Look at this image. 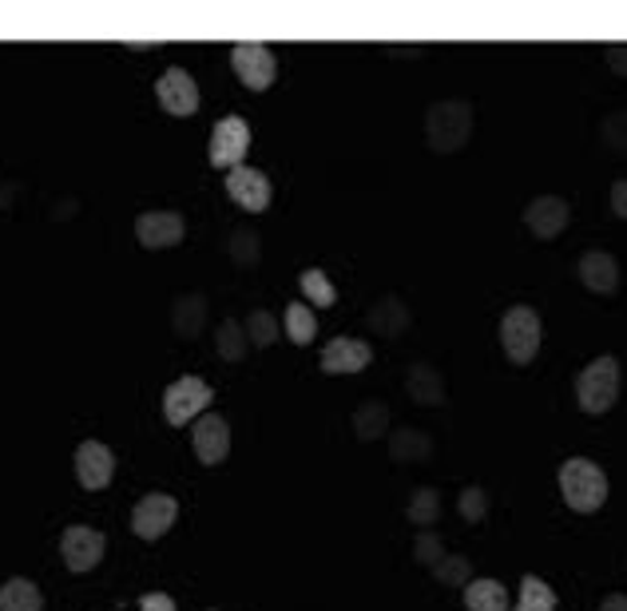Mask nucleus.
<instances>
[{
	"label": "nucleus",
	"instance_id": "11",
	"mask_svg": "<svg viewBox=\"0 0 627 611\" xmlns=\"http://www.w3.org/2000/svg\"><path fill=\"white\" fill-rule=\"evenodd\" d=\"M187 235V223L175 211H147V215L136 218V239L144 242L147 250H163V247H179Z\"/></svg>",
	"mask_w": 627,
	"mask_h": 611
},
{
	"label": "nucleus",
	"instance_id": "22",
	"mask_svg": "<svg viewBox=\"0 0 627 611\" xmlns=\"http://www.w3.org/2000/svg\"><path fill=\"white\" fill-rule=\"evenodd\" d=\"M203 321H207V302H203V294H187V298L175 302V333L179 338H200Z\"/></svg>",
	"mask_w": 627,
	"mask_h": 611
},
{
	"label": "nucleus",
	"instance_id": "38",
	"mask_svg": "<svg viewBox=\"0 0 627 611\" xmlns=\"http://www.w3.org/2000/svg\"><path fill=\"white\" fill-rule=\"evenodd\" d=\"M600 611H627V596L612 591V596H604V600H600Z\"/></svg>",
	"mask_w": 627,
	"mask_h": 611
},
{
	"label": "nucleus",
	"instance_id": "4",
	"mask_svg": "<svg viewBox=\"0 0 627 611\" xmlns=\"http://www.w3.org/2000/svg\"><path fill=\"white\" fill-rule=\"evenodd\" d=\"M540 338H544V326H540V314L533 306H513V310H504L501 318V342L504 353H509V362L513 365H528L540 350Z\"/></svg>",
	"mask_w": 627,
	"mask_h": 611
},
{
	"label": "nucleus",
	"instance_id": "6",
	"mask_svg": "<svg viewBox=\"0 0 627 611\" xmlns=\"http://www.w3.org/2000/svg\"><path fill=\"white\" fill-rule=\"evenodd\" d=\"M247 151H251V127H247V120L242 115H227V120H219L215 124V132H210V167H242V159H247Z\"/></svg>",
	"mask_w": 627,
	"mask_h": 611
},
{
	"label": "nucleus",
	"instance_id": "19",
	"mask_svg": "<svg viewBox=\"0 0 627 611\" xmlns=\"http://www.w3.org/2000/svg\"><path fill=\"white\" fill-rule=\"evenodd\" d=\"M465 608L469 611H509V591L497 580H469L465 584Z\"/></svg>",
	"mask_w": 627,
	"mask_h": 611
},
{
	"label": "nucleus",
	"instance_id": "20",
	"mask_svg": "<svg viewBox=\"0 0 627 611\" xmlns=\"http://www.w3.org/2000/svg\"><path fill=\"white\" fill-rule=\"evenodd\" d=\"M44 608V596L41 588L32 580H9V584H0V611H41Z\"/></svg>",
	"mask_w": 627,
	"mask_h": 611
},
{
	"label": "nucleus",
	"instance_id": "27",
	"mask_svg": "<svg viewBox=\"0 0 627 611\" xmlns=\"http://www.w3.org/2000/svg\"><path fill=\"white\" fill-rule=\"evenodd\" d=\"M406 517L413 520V524H421V529H429V524H433V520L441 517V497H437V488H418V493L409 497Z\"/></svg>",
	"mask_w": 627,
	"mask_h": 611
},
{
	"label": "nucleus",
	"instance_id": "16",
	"mask_svg": "<svg viewBox=\"0 0 627 611\" xmlns=\"http://www.w3.org/2000/svg\"><path fill=\"white\" fill-rule=\"evenodd\" d=\"M374 362V346L362 338H334L322 350V373H362Z\"/></svg>",
	"mask_w": 627,
	"mask_h": 611
},
{
	"label": "nucleus",
	"instance_id": "24",
	"mask_svg": "<svg viewBox=\"0 0 627 611\" xmlns=\"http://www.w3.org/2000/svg\"><path fill=\"white\" fill-rule=\"evenodd\" d=\"M314 333H318L314 310L306 302H290V306H286V338H290L294 346H310Z\"/></svg>",
	"mask_w": 627,
	"mask_h": 611
},
{
	"label": "nucleus",
	"instance_id": "29",
	"mask_svg": "<svg viewBox=\"0 0 627 611\" xmlns=\"http://www.w3.org/2000/svg\"><path fill=\"white\" fill-rule=\"evenodd\" d=\"M386 426H389V409H386V405L369 401V405H362V409L354 414V429H357V437H362V441H374L377 433H386Z\"/></svg>",
	"mask_w": 627,
	"mask_h": 611
},
{
	"label": "nucleus",
	"instance_id": "2",
	"mask_svg": "<svg viewBox=\"0 0 627 611\" xmlns=\"http://www.w3.org/2000/svg\"><path fill=\"white\" fill-rule=\"evenodd\" d=\"M560 493H565L568 508H575V512H596L607 500L604 468L596 461H588V456H572V461L560 465Z\"/></svg>",
	"mask_w": 627,
	"mask_h": 611
},
{
	"label": "nucleus",
	"instance_id": "18",
	"mask_svg": "<svg viewBox=\"0 0 627 611\" xmlns=\"http://www.w3.org/2000/svg\"><path fill=\"white\" fill-rule=\"evenodd\" d=\"M406 385H409V397L418 405H441L445 401V377H441L433 365H425V362H418L413 370H409V377H406Z\"/></svg>",
	"mask_w": 627,
	"mask_h": 611
},
{
	"label": "nucleus",
	"instance_id": "15",
	"mask_svg": "<svg viewBox=\"0 0 627 611\" xmlns=\"http://www.w3.org/2000/svg\"><path fill=\"white\" fill-rule=\"evenodd\" d=\"M191 441H195V453H200L203 465H223L230 453V426L219 414H207L195 421Z\"/></svg>",
	"mask_w": 627,
	"mask_h": 611
},
{
	"label": "nucleus",
	"instance_id": "25",
	"mask_svg": "<svg viewBox=\"0 0 627 611\" xmlns=\"http://www.w3.org/2000/svg\"><path fill=\"white\" fill-rule=\"evenodd\" d=\"M298 286H303L306 302H314L318 310H326V306H334V302H338L334 282L326 279V270H318V267L303 270V279H298Z\"/></svg>",
	"mask_w": 627,
	"mask_h": 611
},
{
	"label": "nucleus",
	"instance_id": "7",
	"mask_svg": "<svg viewBox=\"0 0 627 611\" xmlns=\"http://www.w3.org/2000/svg\"><path fill=\"white\" fill-rule=\"evenodd\" d=\"M175 517H179L175 497H168V493H147V497L132 508V532H136L139 540H159L175 524Z\"/></svg>",
	"mask_w": 627,
	"mask_h": 611
},
{
	"label": "nucleus",
	"instance_id": "8",
	"mask_svg": "<svg viewBox=\"0 0 627 611\" xmlns=\"http://www.w3.org/2000/svg\"><path fill=\"white\" fill-rule=\"evenodd\" d=\"M104 548H107L104 532L84 529V524H72L60 536V556L68 564V572H92L104 559Z\"/></svg>",
	"mask_w": 627,
	"mask_h": 611
},
{
	"label": "nucleus",
	"instance_id": "13",
	"mask_svg": "<svg viewBox=\"0 0 627 611\" xmlns=\"http://www.w3.org/2000/svg\"><path fill=\"white\" fill-rule=\"evenodd\" d=\"M568 218H572V207H568L560 195H540L524 207V227L533 230L536 239H544V242L556 239V235L568 227Z\"/></svg>",
	"mask_w": 627,
	"mask_h": 611
},
{
	"label": "nucleus",
	"instance_id": "34",
	"mask_svg": "<svg viewBox=\"0 0 627 611\" xmlns=\"http://www.w3.org/2000/svg\"><path fill=\"white\" fill-rule=\"evenodd\" d=\"M441 556H445V544H441V536H433V532H421V536L413 540V559H418V564H425V568H437Z\"/></svg>",
	"mask_w": 627,
	"mask_h": 611
},
{
	"label": "nucleus",
	"instance_id": "10",
	"mask_svg": "<svg viewBox=\"0 0 627 611\" xmlns=\"http://www.w3.org/2000/svg\"><path fill=\"white\" fill-rule=\"evenodd\" d=\"M156 95L163 112L171 115H195L200 112V83L191 80V72L183 68H168V72L156 80Z\"/></svg>",
	"mask_w": 627,
	"mask_h": 611
},
{
	"label": "nucleus",
	"instance_id": "21",
	"mask_svg": "<svg viewBox=\"0 0 627 611\" xmlns=\"http://www.w3.org/2000/svg\"><path fill=\"white\" fill-rule=\"evenodd\" d=\"M369 326H374V330H381L386 338H398V333L406 330V326H409V310L401 306L398 294H386V298L377 302L374 310H369Z\"/></svg>",
	"mask_w": 627,
	"mask_h": 611
},
{
	"label": "nucleus",
	"instance_id": "32",
	"mask_svg": "<svg viewBox=\"0 0 627 611\" xmlns=\"http://www.w3.org/2000/svg\"><path fill=\"white\" fill-rule=\"evenodd\" d=\"M460 517L469 520V524H481V520L489 517V497H485L481 485H469L460 493Z\"/></svg>",
	"mask_w": 627,
	"mask_h": 611
},
{
	"label": "nucleus",
	"instance_id": "3",
	"mask_svg": "<svg viewBox=\"0 0 627 611\" xmlns=\"http://www.w3.org/2000/svg\"><path fill=\"white\" fill-rule=\"evenodd\" d=\"M616 397H619V362L612 353H604V358H596L575 377V401H580L584 414L600 417L616 405Z\"/></svg>",
	"mask_w": 627,
	"mask_h": 611
},
{
	"label": "nucleus",
	"instance_id": "31",
	"mask_svg": "<svg viewBox=\"0 0 627 611\" xmlns=\"http://www.w3.org/2000/svg\"><path fill=\"white\" fill-rule=\"evenodd\" d=\"M247 338H251V346H259V350L274 346L278 342V318H274L271 310H254L251 321H247Z\"/></svg>",
	"mask_w": 627,
	"mask_h": 611
},
{
	"label": "nucleus",
	"instance_id": "35",
	"mask_svg": "<svg viewBox=\"0 0 627 611\" xmlns=\"http://www.w3.org/2000/svg\"><path fill=\"white\" fill-rule=\"evenodd\" d=\"M604 60L616 76H627V44H612V48L604 53Z\"/></svg>",
	"mask_w": 627,
	"mask_h": 611
},
{
	"label": "nucleus",
	"instance_id": "36",
	"mask_svg": "<svg viewBox=\"0 0 627 611\" xmlns=\"http://www.w3.org/2000/svg\"><path fill=\"white\" fill-rule=\"evenodd\" d=\"M139 608H144V611H175V600H171V596H163V591H151V596H144V600H139Z\"/></svg>",
	"mask_w": 627,
	"mask_h": 611
},
{
	"label": "nucleus",
	"instance_id": "23",
	"mask_svg": "<svg viewBox=\"0 0 627 611\" xmlns=\"http://www.w3.org/2000/svg\"><path fill=\"white\" fill-rule=\"evenodd\" d=\"M215 346H219L223 362H242V358H247V346H251V338H247V326H239L235 318H223Z\"/></svg>",
	"mask_w": 627,
	"mask_h": 611
},
{
	"label": "nucleus",
	"instance_id": "33",
	"mask_svg": "<svg viewBox=\"0 0 627 611\" xmlns=\"http://www.w3.org/2000/svg\"><path fill=\"white\" fill-rule=\"evenodd\" d=\"M230 259H235V267H254L259 262V239L254 235H247V230H239V235H230Z\"/></svg>",
	"mask_w": 627,
	"mask_h": 611
},
{
	"label": "nucleus",
	"instance_id": "9",
	"mask_svg": "<svg viewBox=\"0 0 627 611\" xmlns=\"http://www.w3.org/2000/svg\"><path fill=\"white\" fill-rule=\"evenodd\" d=\"M230 64H235V72L239 80L251 88V92H266L278 76V60H274L271 48H262V44H239L235 53H230Z\"/></svg>",
	"mask_w": 627,
	"mask_h": 611
},
{
	"label": "nucleus",
	"instance_id": "26",
	"mask_svg": "<svg viewBox=\"0 0 627 611\" xmlns=\"http://www.w3.org/2000/svg\"><path fill=\"white\" fill-rule=\"evenodd\" d=\"M516 611H556V591L548 588L540 576H524Z\"/></svg>",
	"mask_w": 627,
	"mask_h": 611
},
{
	"label": "nucleus",
	"instance_id": "28",
	"mask_svg": "<svg viewBox=\"0 0 627 611\" xmlns=\"http://www.w3.org/2000/svg\"><path fill=\"white\" fill-rule=\"evenodd\" d=\"M389 449H394L398 461H425L433 453V441L425 433H418V429H401V433H394V445Z\"/></svg>",
	"mask_w": 627,
	"mask_h": 611
},
{
	"label": "nucleus",
	"instance_id": "17",
	"mask_svg": "<svg viewBox=\"0 0 627 611\" xmlns=\"http://www.w3.org/2000/svg\"><path fill=\"white\" fill-rule=\"evenodd\" d=\"M580 282L600 298H612L619 291V267L607 250H588L580 254Z\"/></svg>",
	"mask_w": 627,
	"mask_h": 611
},
{
	"label": "nucleus",
	"instance_id": "14",
	"mask_svg": "<svg viewBox=\"0 0 627 611\" xmlns=\"http://www.w3.org/2000/svg\"><path fill=\"white\" fill-rule=\"evenodd\" d=\"M227 195L235 199L242 211L259 215V211L271 207V179L262 176V171H254V167H235L227 176Z\"/></svg>",
	"mask_w": 627,
	"mask_h": 611
},
{
	"label": "nucleus",
	"instance_id": "12",
	"mask_svg": "<svg viewBox=\"0 0 627 611\" xmlns=\"http://www.w3.org/2000/svg\"><path fill=\"white\" fill-rule=\"evenodd\" d=\"M115 473V456L104 441H84L76 449V480L88 488V493H100V488L112 485Z\"/></svg>",
	"mask_w": 627,
	"mask_h": 611
},
{
	"label": "nucleus",
	"instance_id": "5",
	"mask_svg": "<svg viewBox=\"0 0 627 611\" xmlns=\"http://www.w3.org/2000/svg\"><path fill=\"white\" fill-rule=\"evenodd\" d=\"M210 401H215V389L203 377H179L163 394V417H168V426L179 429L187 426V421H195Z\"/></svg>",
	"mask_w": 627,
	"mask_h": 611
},
{
	"label": "nucleus",
	"instance_id": "1",
	"mask_svg": "<svg viewBox=\"0 0 627 611\" xmlns=\"http://www.w3.org/2000/svg\"><path fill=\"white\" fill-rule=\"evenodd\" d=\"M425 135L429 147L441 151V156L460 151L472 135V104H465V100H441V104H433L425 112Z\"/></svg>",
	"mask_w": 627,
	"mask_h": 611
},
{
	"label": "nucleus",
	"instance_id": "37",
	"mask_svg": "<svg viewBox=\"0 0 627 611\" xmlns=\"http://www.w3.org/2000/svg\"><path fill=\"white\" fill-rule=\"evenodd\" d=\"M612 211H616L619 218H627V179H619V183L612 186Z\"/></svg>",
	"mask_w": 627,
	"mask_h": 611
},
{
	"label": "nucleus",
	"instance_id": "30",
	"mask_svg": "<svg viewBox=\"0 0 627 611\" xmlns=\"http://www.w3.org/2000/svg\"><path fill=\"white\" fill-rule=\"evenodd\" d=\"M433 576H437V584H445V588H465V584L472 580V568L465 556H441V564L433 568Z\"/></svg>",
	"mask_w": 627,
	"mask_h": 611
}]
</instances>
